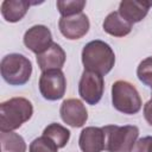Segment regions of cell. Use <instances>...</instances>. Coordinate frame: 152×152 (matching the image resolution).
I'll return each instance as SVG.
<instances>
[{"label": "cell", "mask_w": 152, "mask_h": 152, "mask_svg": "<svg viewBox=\"0 0 152 152\" xmlns=\"http://www.w3.org/2000/svg\"><path fill=\"white\" fill-rule=\"evenodd\" d=\"M82 64L84 70L104 76L115 64V53L109 44L95 39L84 45L82 50Z\"/></svg>", "instance_id": "cell-1"}, {"label": "cell", "mask_w": 152, "mask_h": 152, "mask_svg": "<svg viewBox=\"0 0 152 152\" xmlns=\"http://www.w3.org/2000/svg\"><path fill=\"white\" fill-rule=\"evenodd\" d=\"M33 114L32 103L25 97H12L0 104V131L13 132L28 121Z\"/></svg>", "instance_id": "cell-2"}, {"label": "cell", "mask_w": 152, "mask_h": 152, "mask_svg": "<svg viewBox=\"0 0 152 152\" xmlns=\"http://www.w3.org/2000/svg\"><path fill=\"white\" fill-rule=\"evenodd\" d=\"M104 132V150L108 152H133L139 137V128L134 125H107Z\"/></svg>", "instance_id": "cell-3"}, {"label": "cell", "mask_w": 152, "mask_h": 152, "mask_svg": "<svg viewBox=\"0 0 152 152\" xmlns=\"http://www.w3.org/2000/svg\"><path fill=\"white\" fill-rule=\"evenodd\" d=\"M0 72L10 86H24L31 77L32 64L21 53H10L1 59Z\"/></svg>", "instance_id": "cell-4"}, {"label": "cell", "mask_w": 152, "mask_h": 152, "mask_svg": "<svg viewBox=\"0 0 152 152\" xmlns=\"http://www.w3.org/2000/svg\"><path fill=\"white\" fill-rule=\"evenodd\" d=\"M113 107L124 114L133 115L139 113L142 106L141 97L137 88L127 81H115L112 86Z\"/></svg>", "instance_id": "cell-5"}, {"label": "cell", "mask_w": 152, "mask_h": 152, "mask_svg": "<svg viewBox=\"0 0 152 152\" xmlns=\"http://www.w3.org/2000/svg\"><path fill=\"white\" fill-rule=\"evenodd\" d=\"M40 95L48 101H57L62 99L66 89V78L62 70L42 71L39 77Z\"/></svg>", "instance_id": "cell-6"}, {"label": "cell", "mask_w": 152, "mask_h": 152, "mask_svg": "<svg viewBox=\"0 0 152 152\" xmlns=\"http://www.w3.org/2000/svg\"><path fill=\"white\" fill-rule=\"evenodd\" d=\"M104 90L103 76L84 70L78 82V94L88 104H96L102 99Z\"/></svg>", "instance_id": "cell-7"}, {"label": "cell", "mask_w": 152, "mask_h": 152, "mask_svg": "<svg viewBox=\"0 0 152 152\" xmlns=\"http://www.w3.org/2000/svg\"><path fill=\"white\" fill-rule=\"evenodd\" d=\"M24 44L33 53L40 55L53 44L52 33L45 25H34L25 32Z\"/></svg>", "instance_id": "cell-8"}, {"label": "cell", "mask_w": 152, "mask_h": 152, "mask_svg": "<svg viewBox=\"0 0 152 152\" xmlns=\"http://www.w3.org/2000/svg\"><path fill=\"white\" fill-rule=\"evenodd\" d=\"M62 120L75 128L82 127L88 120V110L83 102L78 99H66L59 108Z\"/></svg>", "instance_id": "cell-9"}, {"label": "cell", "mask_w": 152, "mask_h": 152, "mask_svg": "<svg viewBox=\"0 0 152 152\" xmlns=\"http://www.w3.org/2000/svg\"><path fill=\"white\" fill-rule=\"evenodd\" d=\"M58 27L61 33L70 40L80 39L86 36L89 31L90 23L89 18L84 13H80L72 17H61L58 21Z\"/></svg>", "instance_id": "cell-10"}, {"label": "cell", "mask_w": 152, "mask_h": 152, "mask_svg": "<svg viewBox=\"0 0 152 152\" xmlns=\"http://www.w3.org/2000/svg\"><path fill=\"white\" fill-rule=\"evenodd\" d=\"M82 152H102L104 150V132L102 127L89 126L82 129L78 138Z\"/></svg>", "instance_id": "cell-11"}, {"label": "cell", "mask_w": 152, "mask_h": 152, "mask_svg": "<svg viewBox=\"0 0 152 152\" xmlns=\"http://www.w3.org/2000/svg\"><path fill=\"white\" fill-rule=\"evenodd\" d=\"M151 1H137V0H122L119 5V14L129 24L141 21L148 13Z\"/></svg>", "instance_id": "cell-12"}, {"label": "cell", "mask_w": 152, "mask_h": 152, "mask_svg": "<svg viewBox=\"0 0 152 152\" xmlns=\"http://www.w3.org/2000/svg\"><path fill=\"white\" fill-rule=\"evenodd\" d=\"M66 56L64 50L57 43H53L46 51L37 55V64L42 71L46 70H62Z\"/></svg>", "instance_id": "cell-13"}, {"label": "cell", "mask_w": 152, "mask_h": 152, "mask_svg": "<svg viewBox=\"0 0 152 152\" xmlns=\"http://www.w3.org/2000/svg\"><path fill=\"white\" fill-rule=\"evenodd\" d=\"M37 2H30L26 0H5L1 2V15L8 23H17L21 20L27 13L31 5Z\"/></svg>", "instance_id": "cell-14"}, {"label": "cell", "mask_w": 152, "mask_h": 152, "mask_svg": "<svg viewBox=\"0 0 152 152\" xmlns=\"http://www.w3.org/2000/svg\"><path fill=\"white\" fill-rule=\"evenodd\" d=\"M132 24H129L128 21H126L118 11L115 12H110L103 20L102 27L103 31L110 36L114 37H125L127 34L131 33L132 31Z\"/></svg>", "instance_id": "cell-15"}, {"label": "cell", "mask_w": 152, "mask_h": 152, "mask_svg": "<svg viewBox=\"0 0 152 152\" xmlns=\"http://www.w3.org/2000/svg\"><path fill=\"white\" fill-rule=\"evenodd\" d=\"M0 145L1 152H26L24 138L14 132H1Z\"/></svg>", "instance_id": "cell-16"}, {"label": "cell", "mask_w": 152, "mask_h": 152, "mask_svg": "<svg viewBox=\"0 0 152 152\" xmlns=\"http://www.w3.org/2000/svg\"><path fill=\"white\" fill-rule=\"evenodd\" d=\"M43 134L49 137L50 139H52L59 148L64 147L70 139V131L66 127H64L57 122H52V124L48 125L44 128Z\"/></svg>", "instance_id": "cell-17"}, {"label": "cell", "mask_w": 152, "mask_h": 152, "mask_svg": "<svg viewBox=\"0 0 152 152\" xmlns=\"http://www.w3.org/2000/svg\"><path fill=\"white\" fill-rule=\"evenodd\" d=\"M86 4L87 2L84 0H58L56 2V6L59 14L66 18L83 13L82 11L86 7Z\"/></svg>", "instance_id": "cell-18"}, {"label": "cell", "mask_w": 152, "mask_h": 152, "mask_svg": "<svg viewBox=\"0 0 152 152\" xmlns=\"http://www.w3.org/2000/svg\"><path fill=\"white\" fill-rule=\"evenodd\" d=\"M58 148L52 139L43 134L32 140L28 146V152H58Z\"/></svg>", "instance_id": "cell-19"}, {"label": "cell", "mask_w": 152, "mask_h": 152, "mask_svg": "<svg viewBox=\"0 0 152 152\" xmlns=\"http://www.w3.org/2000/svg\"><path fill=\"white\" fill-rule=\"evenodd\" d=\"M137 76L141 83L152 89V56L139 63L137 68Z\"/></svg>", "instance_id": "cell-20"}, {"label": "cell", "mask_w": 152, "mask_h": 152, "mask_svg": "<svg viewBox=\"0 0 152 152\" xmlns=\"http://www.w3.org/2000/svg\"><path fill=\"white\" fill-rule=\"evenodd\" d=\"M134 152H152V137H144L135 144Z\"/></svg>", "instance_id": "cell-21"}, {"label": "cell", "mask_w": 152, "mask_h": 152, "mask_svg": "<svg viewBox=\"0 0 152 152\" xmlns=\"http://www.w3.org/2000/svg\"><path fill=\"white\" fill-rule=\"evenodd\" d=\"M144 118L148 125L152 126V96L144 106Z\"/></svg>", "instance_id": "cell-22"}]
</instances>
